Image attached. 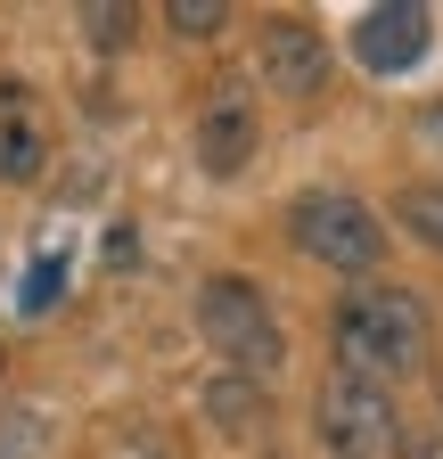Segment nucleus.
I'll use <instances>...</instances> for the list:
<instances>
[{
  "label": "nucleus",
  "mask_w": 443,
  "mask_h": 459,
  "mask_svg": "<svg viewBox=\"0 0 443 459\" xmlns=\"http://www.w3.org/2000/svg\"><path fill=\"white\" fill-rule=\"evenodd\" d=\"M395 459H443V427H419V435H403V451Z\"/></svg>",
  "instance_id": "obj_14"
},
{
  "label": "nucleus",
  "mask_w": 443,
  "mask_h": 459,
  "mask_svg": "<svg viewBox=\"0 0 443 459\" xmlns=\"http://www.w3.org/2000/svg\"><path fill=\"white\" fill-rule=\"evenodd\" d=\"M395 221L411 230L427 255H443V181H411V189L395 197Z\"/></svg>",
  "instance_id": "obj_10"
},
{
  "label": "nucleus",
  "mask_w": 443,
  "mask_h": 459,
  "mask_svg": "<svg viewBox=\"0 0 443 459\" xmlns=\"http://www.w3.org/2000/svg\"><path fill=\"white\" fill-rule=\"evenodd\" d=\"M205 419H213L222 443H255L271 427V394L255 377H239V369H222V377H205Z\"/></svg>",
  "instance_id": "obj_8"
},
{
  "label": "nucleus",
  "mask_w": 443,
  "mask_h": 459,
  "mask_svg": "<svg viewBox=\"0 0 443 459\" xmlns=\"http://www.w3.org/2000/svg\"><path fill=\"white\" fill-rule=\"evenodd\" d=\"M58 296H66V255H41V263L25 271V296H17V304H25V312H49Z\"/></svg>",
  "instance_id": "obj_12"
},
{
  "label": "nucleus",
  "mask_w": 443,
  "mask_h": 459,
  "mask_svg": "<svg viewBox=\"0 0 443 459\" xmlns=\"http://www.w3.org/2000/svg\"><path fill=\"white\" fill-rule=\"evenodd\" d=\"M263 148V107H255V82L247 74H222L205 99H197V164L213 172V181H230V172H247Z\"/></svg>",
  "instance_id": "obj_5"
},
{
  "label": "nucleus",
  "mask_w": 443,
  "mask_h": 459,
  "mask_svg": "<svg viewBox=\"0 0 443 459\" xmlns=\"http://www.w3.org/2000/svg\"><path fill=\"white\" fill-rule=\"evenodd\" d=\"M288 230H296V247L312 255V263H328V271H378V255H386V221L361 205V197H345V189H304L296 205H288Z\"/></svg>",
  "instance_id": "obj_3"
},
{
  "label": "nucleus",
  "mask_w": 443,
  "mask_h": 459,
  "mask_svg": "<svg viewBox=\"0 0 443 459\" xmlns=\"http://www.w3.org/2000/svg\"><path fill=\"white\" fill-rule=\"evenodd\" d=\"M328 353H337V377L395 385V377L427 369V304L411 296V287L361 279L337 304V320H328Z\"/></svg>",
  "instance_id": "obj_1"
},
{
  "label": "nucleus",
  "mask_w": 443,
  "mask_h": 459,
  "mask_svg": "<svg viewBox=\"0 0 443 459\" xmlns=\"http://www.w3.org/2000/svg\"><path fill=\"white\" fill-rule=\"evenodd\" d=\"M312 427L337 459H395L403 451V411L386 385H361V377H328L320 402H312Z\"/></svg>",
  "instance_id": "obj_4"
},
{
  "label": "nucleus",
  "mask_w": 443,
  "mask_h": 459,
  "mask_svg": "<svg viewBox=\"0 0 443 459\" xmlns=\"http://www.w3.org/2000/svg\"><path fill=\"white\" fill-rule=\"evenodd\" d=\"M427 41H435V9L427 0H386V9H369L353 25V57L369 74H411L427 57Z\"/></svg>",
  "instance_id": "obj_6"
},
{
  "label": "nucleus",
  "mask_w": 443,
  "mask_h": 459,
  "mask_svg": "<svg viewBox=\"0 0 443 459\" xmlns=\"http://www.w3.org/2000/svg\"><path fill=\"white\" fill-rule=\"evenodd\" d=\"M230 17H239L230 0H164V25H173L181 41H205V33H222Z\"/></svg>",
  "instance_id": "obj_11"
},
{
  "label": "nucleus",
  "mask_w": 443,
  "mask_h": 459,
  "mask_svg": "<svg viewBox=\"0 0 443 459\" xmlns=\"http://www.w3.org/2000/svg\"><path fill=\"white\" fill-rule=\"evenodd\" d=\"M411 132H419V140H427V148H443V99H427V107H419V115H411Z\"/></svg>",
  "instance_id": "obj_15"
},
{
  "label": "nucleus",
  "mask_w": 443,
  "mask_h": 459,
  "mask_svg": "<svg viewBox=\"0 0 443 459\" xmlns=\"http://www.w3.org/2000/svg\"><path fill=\"white\" fill-rule=\"evenodd\" d=\"M83 33H91L99 49H116V41H132V9H116V0H91V9H83Z\"/></svg>",
  "instance_id": "obj_13"
},
{
  "label": "nucleus",
  "mask_w": 443,
  "mask_h": 459,
  "mask_svg": "<svg viewBox=\"0 0 443 459\" xmlns=\"http://www.w3.org/2000/svg\"><path fill=\"white\" fill-rule=\"evenodd\" d=\"M33 172H41V124L9 91V107H0V181H33Z\"/></svg>",
  "instance_id": "obj_9"
},
{
  "label": "nucleus",
  "mask_w": 443,
  "mask_h": 459,
  "mask_svg": "<svg viewBox=\"0 0 443 459\" xmlns=\"http://www.w3.org/2000/svg\"><path fill=\"white\" fill-rule=\"evenodd\" d=\"M197 328H205V344L222 361H230L239 377H271L288 361V328H280V312H271L263 296H255V279H239V271H213L205 287H197Z\"/></svg>",
  "instance_id": "obj_2"
},
{
  "label": "nucleus",
  "mask_w": 443,
  "mask_h": 459,
  "mask_svg": "<svg viewBox=\"0 0 443 459\" xmlns=\"http://www.w3.org/2000/svg\"><path fill=\"white\" fill-rule=\"evenodd\" d=\"M255 66H263V82L280 91V99H320L328 91V41L312 33V25H263V41H255Z\"/></svg>",
  "instance_id": "obj_7"
}]
</instances>
